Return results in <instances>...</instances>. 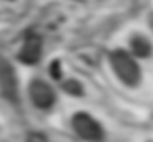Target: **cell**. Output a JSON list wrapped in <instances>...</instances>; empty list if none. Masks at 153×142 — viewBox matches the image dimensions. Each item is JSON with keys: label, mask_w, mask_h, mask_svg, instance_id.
Wrapping results in <instances>:
<instances>
[{"label": "cell", "mask_w": 153, "mask_h": 142, "mask_svg": "<svg viewBox=\"0 0 153 142\" xmlns=\"http://www.w3.org/2000/svg\"><path fill=\"white\" fill-rule=\"evenodd\" d=\"M110 65H112L115 74L123 81L127 86H137L140 83V68L135 63V59L128 55L127 51L117 50L110 55Z\"/></svg>", "instance_id": "obj_1"}, {"label": "cell", "mask_w": 153, "mask_h": 142, "mask_svg": "<svg viewBox=\"0 0 153 142\" xmlns=\"http://www.w3.org/2000/svg\"><path fill=\"white\" fill-rule=\"evenodd\" d=\"M73 127L74 131H76V134L79 135V137L86 139V140H91V142H99L102 140V127H100V124L96 121V119H92L89 114H84V112H81V114H76L73 117Z\"/></svg>", "instance_id": "obj_2"}, {"label": "cell", "mask_w": 153, "mask_h": 142, "mask_svg": "<svg viewBox=\"0 0 153 142\" xmlns=\"http://www.w3.org/2000/svg\"><path fill=\"white\" fill-rule=\"evenodd\" d=\"M30 98L35 106H38L41 109H48L54 102V92L46 83L33 81L30 86Z\"/></svg>", "instance_id": "obj_3"}, {"label": "cell", "mask_w": 153, "mask_h": 142, "mask_svg": "<svg viewBox=\"0 0 153 142\" xmlns=\"http://www.w3.org/2000/svg\"><path fill=\"white\" fill-rule=\"evenodd\" d=\"M0 88L4 94L12 101H17V83H15V74L12 68L5 61L0 63Z\"/></svg>", "instance_id": "obj_4"}, {"label": "cell", "mask_w": 153, "mask_h": 142, "mask_svg": "<svg viewBox=\"0 0 153 142\" xmlns=\"http://www.w3.org/2000/svg\"><path fill=\"white\" fill-rule=\"evenodd\" d=\"M40 53H41V40L36 35H28L27 41L23 45V50L20 51V59L23 63L33 65L40 59Z\"/></svg>", "instance_id": "obj_5"}, {"label": "cell", "mask_w": 153, "mask_h": 142, "mask_svg": "<svg viewBox=\"0 0 153 142\" xmlns=\"http://www.w3.org/2000/svg\"><path fill=\"white\" fill-rule=\"evenodd\" d=\"M132 50L137 56L145 58V56H148L150 53H152V45H150L145 38H142V36H135V38L132 40Z\"/></svg>", "instance_id": "obj_6"}, {"label": "cell", "mask_w": 153, "mask_h": 142, "mask_svg": "<svg viewBox=\"0 0 153 142\" xmlns=\"http://www.w3.org/2000/svg\"><path fill=\"white\" fill-rule=\"evenodd\" d=\"M64 89H66V91H69L71 94H76V96H79L81 91H82L77 81H68L66 84H64Z\"/></svg>", "instance_id": "obj_7"}, {"label": "cell", "mask_w": 153, "mask_h": 142, "mask_svg": "<svg viewBox=\"0 0 153 142\" xmlns=\"http://www.w3.org/2000/svg\"><path fill=\"white\" fill-rule=\"evenodd\" d=\"M28 142H48V140L43 134H40V132H31V134L28 135Z\"/></svg>", "instance_id": "obj_8"}, {"label": "cell", "mask_w": 153, "mask_h": 142, "mask_svg": "<svg viewBox=\"0 0 153 142\" xmlns=\"http://www.w3.org/2000/svg\"><path fill=\"white\" fill-rule=\"evenodd\" d=\"M51 74H53V78L59 79V76H61V69H59V63H58V61H54L53 65H51Z\"/></svg>", "instance_id": "obj_9"}]
</instances>
